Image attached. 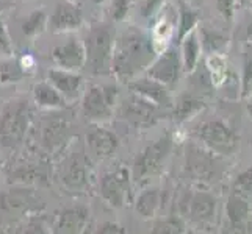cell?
I'll list each match as a JSON object with an SVG mask.
<instances>
[{"instance_id": "cell-1", "label": "cell", "mask_w": 252, "mask_h": 234, "mask_svg": "<svg viewBox=\"0 0 252 234\" xmlns=\"http://www.w3.org/2000/svg\"><path fill=\"white\" fill-rule=\"evenodd\" d=\"M155 56L157 50L152 44L151 34L140 27L130 25L115 38L111 74L127 84L133 78L143 75Z\"/></svg>"}, {"instance_id": "cell-2", "label": "cell", "mask_w": 252, "mask_h": 234, "mask_svg": "<svg viewBox=\"0 0 252 234\" xmlns=\"http://www.w3.org/2000/svg\"><path fill=\"white\" fill-rule=\"evenodd\" d=\"M116 31L107 22H94L83 39L86 63L85 69L93 75H113V46H115Z\"/></svg>"}, {"instance_id": "cell-3", "label": "cell", "mask_w": 252, "mask_h": 234, "mask_svg": "<svg viewBox=\"0 0 252 234\" xmlns=\"http://www.w3.org/2000/svg\"><path fill=\"white\" fill-rule=\"evenodd\" d=\"M33 120V111L27 99H13L0 111V144L8 149L21 145Z\"/></svg>"}, {"instance_id": "cell-4", "label": "cell", "mask_w": 252, "mask_h": 234, "mask_svg": "<svg viewBox=\"0 0 252 234\" xmlns=\"http://www.w3.org/2000/svg\"><path fill=\"white\" fill-rule=\"evenodd\" d=\"M172 149H174V137L171 133H166L164 136L158 137L155 142H152L151 145L144 147L135 156L133 166L130 169L133 186H144L152 177L160 173L164 162L171 156Z\"/></svg>"}, {"instance_id": "cell-5", "label": "cell", "mask_w": 252, "mask_h": 234, "mask_svg": "<svg viewBox=\"0 0 252 234\" xmlns=\"http://www.w3.org/2000/svg\"><path fill=\"white\" fill-rule=\"evenodd\" d=\"M116 84H91L82 94V114L86 122L103 125L111 120L118 103Z\"/></svg>"}, {"instance_id": "cell-6", "label": "cell", "mask_w": 252, "mask_h": 234, "mask_svg": "<svg viewBox=\"0 0 252 234\" xmlns=\"http://www.w3.org/2000/svg\"><path fill=\"white\" fill-rule=\"evenodd\" d=\"M193 136L216 155L230 156L240 147V136L220 119L205 120L193 130Z\"/></svg>"}, {"instance_id": "cell-7", "label": "cell", "mask_w": 252, "mask_h": 234, "mask_svg": "<svg viewBox=\"0 0 252 234\" xmlns=\"http://www.w3.org/2000/svg\"><path fill=\"white\" fill-rule=\"evenodd\" d=\"M102 200L111 208H124L133 203V181L130 169L119 166L103 173L99 181Z\"/></svg>"}, {"instance_id": "cell-8", "label": "cell", "mask_w": 252, "mask_h": 234, "mask_svg": "<svg viewBox=\"0 0 252 234\" xmlns=\"http://www.w3.org/2000/svg\"><path fill=\"white\" fill-rule=\"evenodd\" d=\"M179 214L197 227H210L216 217V198L205 190H188L179 200Z\"/></svg>"}, {"instance_id": "cell-9", "label": "cell", "mask_w": 252, "mask_h": 234, "mask_svg": "<svg viewBox=\"0 0 252 234\" xmlns=\"http://www.w3.org/2000/svg\"><path fill=\"white\" fill-rule=\"evenodd\" d=\"M163 111V108L154 105L152 102L130 92L128 97L121 103L118 114L130 125L136 128H147L155 125L160 119L164 117Z\"/></svg>"}, {"instance_id": "cell-10", "label": "cell", "mask_w": 252, "mask_h": 234, "mask_svg": "<svg viewBox=\"0 0 252 234\" xmlns=\"http://www.w3.org/2000/svg\"><path fill=\"white\" fill-rule=\"evenodd\" d=\"M182 72H184V67H182L179 49L168 46L166 49L158 52L144 74L154 78V80L163 83L164 86H168V88H172L179 81Z\"/></svg>"}, {"instance_id": "cell-11", "label": "cell", "mask_w": 252, "mask_h": 234, "mask_svg": "<svg viewBox=\"0 0 252 234\" xmlns=\"http://www.w3.org/2000/svg\"><path fill=\"white\" fill-rule=\"evenodd\" d=\"M42 208L39 198L30 189H11L0 194V214L5 217H21L39 212Z\"/></svg>"}, {"instance_id": "cell-12", "label": "cell", "mask_w": 252, "mask_h": 234, "mask_svg": "<svg viewBox=\"0 0 252 234\" xmlns=\"http://www.w3.org/2000/svg\"><path fill=\"white\" fill-rule=\"evenodd\" d=\"M127 88L130 92H133L140 97L152 102L154 105H157L163 109H171L174 105V100L171 97V92L168 86L163 83L154 80V78L144 75H140L133 78L132 81L127 83Z\"/></svg>"}, {"instance_id": "cell-13", "label": "cell", "mask_w": 252, "mask_h": 234, "mask_svg": "<svg viewBox=\"0 0 252 234\" xmlns=\"http://www.w3.org/2000/svg\"><path fill=\"white\" fill-rule=\"evenodd\" d=\"M50 58L55 67L66 69V71L72 72H80L82 69H85L86 63L83 41L77 38H69L63 44H58L52 49Z\"/></svg>"}, {"instance_id": "cell-14", "label": "cell", "mask_w": 252, "mask_h": 234, "mask_svg": "<svg viewBox=\"0 0 252 234\" xmlns=\"http://www.w3.org/2000/svg\"><path fill=\"white\" fill-rule=\"evenodd\" d=\"M85 25L83 13L79 6L72 2H62L57 3L54 13L50 14L47 22V30L57 34L74 33L80 30Z\"/></svg>"}, {"instance_id": "cell-15", "label": "cell", "mask_w": 252, "mask_h": 234, "mask_svg": "<svg viewBox=\"0 0 252 234\" xmlns=\"http://www.w3.org/2000/svg\"><path fill=\"white\" fill-rule=\"evenodd\" d=\"M90 166L83 155H72L62 170V181L71 192H85L90 187Z\"/></svg>"}, {"instance_id": "cell-16", "label": "cell", "mask_w": 252, "mask_h": 234, "mask_svg": "<svg viewBox=\"0 0 252 234\" xmlns=\"http://www.w3.org/2000/svg\"><path fill=\"white\" fill-rule=\"evenodd\" d=\"M47 81L63 95L67 103L75 102L83 94V77L79 72L52 67L47 72Z\"/></svg>"}, {"instance_id": "cell-17", "label": "cell", "mask_w": 252, "mask_h": 234, "mask_svg": "<svg viewBox=\"0 0 252 234\" xmlns=\"http://www.w3.org/2000/svg\"><path fill=\"white\" fill-rule=\"evenodd\" d=\"M90 225V209L86 206H72L57 215L54 223V233L58 234H80L85 233Z\"/></svg>"}, {"instance_id": "cell-18", "label": "cell", "mask_w": 252, "mask_h": 234, "mask_svg": "<svg viewBox=\"0 0 252 234\" xmlns=\"http://www.w3.org/2000/svg\"><path fill=\"white\" fill-rule=\"evenodd\" d=\"M86 145L95 158L107 159L116 153L119 139L110 130L103 128L102 125H94L86 134Z\"/></svg>"}, {"instance_id": "cell-19", "label": "cell", "mask_w": 252, "mask_h": 234, "mask_svg": "<svg viewBox=\"0 0 252 234\" xmlns=\"http://www.w3.org/2000/svg\"><path fill=\"white\" fill-rule=\"evenodd\" d=\"M176 17H177V11L169 8L166 3L160 11V14L154 19V25L149 34L157 53L168 47L174 34V28H176Z\"/></svg>"}, {"instance_id": "cell-20", "label": "cell", "mask_w": 252, "mask_h": 234, "mask_svg": "<svg viewBox=\"0 0 252 234\" xmlns=\"http://www.w3.org/2000/svg\"><path fill=\"white\" fill-rule=\"evenodd\" d=\"M225 215H227L229 227L233 231H251L252 205L246 198L232 192L225 203Z\"/></svg>"}, {"instance_id": "cell-21", "label": "cell", "mask_w": 252, "mask_h": 234, "mask_svg": "<svg viewBox=\"0 0 252 234\" xmlns=\"http://www.w3.org/2000/svg\"><path fill=\"white\" fill-rule=\"evenodd\" d=\"M135 212L140 215L141 219H154L157 217L163 206V194L158 187H146L140 194L133 198Z\"/></svg>"}, {"instance_id": "cell-22", "label": "cell", "mask_w": 252, "mask_h": 234, "mask_svg": "<svg viewBox=\"0 0 252 234\" xmlns=\"http://www.w3.org/2000/svg\"><path fill=\"white\" fill-rule=\"evenodd\" d=\"M32 94H33V102L36 103V106L41 109L57 111V109H63L67 105V102L64 100L63 95L47 80L34 83L32 88Z\"/></svg>"}, {"instance_id": "cell-23", "label": "cell", "mask_w": 252, "mask_h": 234, "mask_svg": "<svg viewBox=\"0 0 252 234\" xmlns=\"http://www.w3.org/2000/svg\"><path fill=\"white\" fill-rule=\"evenodd\" d=\"M179 46H180L179 52H180L184 72L193 74L197 69L199 61H201V56H202V47H201V41H199L197 28L188 33L187 36L179 42Z\"/></svg>"}, {"instance_id": "cell-24", "label": "cell", "mask_w": 252, "mask_h": 234, "mask_svg": "<svg viewBox=\"0 0 252 234\" xmlns=\"http://www.w3.org/2000/svg\"><path fill=\"white\" fill-rule=\"evenodd\" d=\"M197 34L201 41L202 53L210 55H222L224 50L229 47L230 38L224 31L218 28L208 27V25H197Z\"/></svg>"}, {"instance_id": "cell-25", "label": "cell", "mask_w": 252, "mask_h": 234, "mask_svg": "<svg viewBox=\"0 0 252 234\" xmlns=\"http://www.w3.org/2000/svg\"><path fill=\"white\" fill-rule=\"evenodd\" d=\"M176 11H177L176 39H177V44H179V42L184 39L188 33H191L193 30L197 28L199 19H201V13H199L191 3H188L187 0H179Z\"/></svg>"}, {"instance_id": "cell-26", "label": "cell", "mask_w": 252, "mask_h": 234, "mask_svg": "<svg viewBox=\"0 0 252 234\" xmlns=\"http://www.w3.org/2000/svg\"><path fill=\"white\" fill-rule=\"evenodd\" d=\"M205 108L204 100L194 97L191 94H185L179 97L171 108V116L177 124H184L187 120L196 117L199 112H202Z\"/></svg>"}, {"instance_id": "cell-27", "label": "cell", "mask_w": 252, "mask_h": 234, "mask_svg": "<svg viewBox=\"0 0 252 234\" xmlns=\"http://www.w3.org/2000/svg\"><path fill=\"white\" fill-rule=\"evenodd\" d=\"M27 77L19 58L14 55H0V84H13Z\"/></svg>"}, {"instance_id": "cell-28", "label": "cell", "mask_w": 252, "mask_h": 234, "mask_svg": "<svg viewBox=\"0 0 252 234\" xmlns=\"http://www.w3.org/2000/svg\"><path fill=\"white\" fill-rule=\"evenodd\" d=\"M47 22H49V16L44 10L32 11L27 17H25L21 25L24 36L32 38V39L38 38L39 34H42L47 30Z\"/></svg>"}, {"instance_id": "cell-29", "label": "cell", "mask_w": 252, "mask_h": 234, "mask_svg": "<svg viewBox=\"0 0 252 234\" xmlns=\"http://www.w3.org/2000/svg\"><path fill=\"white\" fill-rule=\"evenodd\" d=\"M187 231V220L182 217L180 214H171L166 217L158 219L154 223L152 233H160V234H180Z\"/></svg>"}, {"instance_id": "cell-30", "label": "cell", "mask_w": 252, "mask_h": 234, "mask_svg": "<svg viewBox=\"0 0 252 234\" xmlns=\"http://www.w3.org/2000/svg\"><path fill=\"white\" fill-rule=\"evenodd\" d=\"M233 192L252 203V167L241 172L233 181Z\"/></svg>"}, {"instance_id": "cell-31", "label": "cell", "mask_w": 252, "mask_h": 234, "mask_svg": "<svg viewBox=\"0 0 252 234\" xmlns=\"http://www.w3.org/2000/svg\"><path fill=\"white\" fill-rule=\"evenodd\" d=\"M133 0H110V16L115 22H124L132 10Z\"/></svg>"}, {"instance_id": "cell-32", "label": "cell", "mask_w": 252, "mask_h": 234, "mask_svg": "<svg viewBox=\"0 0 252 234\" xmlns=\"http://www.w3.org/2000/svg\"><path fill=\"white\" fill-rule=\"evenodd\" d=\"M166 3H168V0H143L140 5V13L144 19L154 21Z\"/></svg>"}, {"instance_id": "cell-33", "label": "cell", "mask_w": 252, "mask_h": 234, "mask_svg": "<svg viewBox=\"0 0 252 234\" xmlns=\"http://www.w3.org/2000/svg\"><path fill=\"white\" fill-rule=\"evenodd\" d=\"M241 97L249 99L252 97V58L245 56V64H243V78H241Z\"/></svg>"}, {"instance_id": "cell-34", "label": "cell", "mask_w": 252, "mask_h": 234, "mask_svg": "<svg viewBox=\"0 0 252 234\" xmlns=\"http://www.w3.org/2000/svg\"><path fill=\"white\" fill-rule=\"evenodd\" d=\"M0 55H14L13 41L2 17H0Z\"/></svg>"}, {"instance_id": "cell-35", "label": "cell", "mask_w": 252, "mask_h": 234, "mask_svg": "<svg viewBox=\"0 0 252 234\" xmlns=\"http://www.w3.org/2000/svg\"><path fill=\"white\" fill-rule=\"evenodd\" d=\"M216 10L220 11L224 21L232 22L235 13V0H216Z\"/></svg>"}, {"instance_id": "cell-36", "label": "cell", "mask_w": 252, "mask_h": 234, "mask_svg": "<svg viewBox=\"0 0 252 234\" xmlns=\"http://www.w3.org/2000/svg\"><path fill=\"white\" fill-rule=\"evenodd\" d=\"M95 233H99V234H124L127 231L123 225L118 222H103L97 227Z\"/></svg>"}, {"instance_id": "cell-37", "label": "cell", "mask_w": 252, "mask_h": 234, "mask_svg": "<svg viewBox=\"0 0 252 234\" xmlns=\"http://www.w3.org/2000/svg\"><path fill=\"white\" fill-rule=\"evenodd\" d=\"M19 61H21V66H22V69L25 71V74L27 75H32L33 74V71L36 69V59H34L32 55H24V56H21L19 58Z\"/></svg>"}, {"instance_id": "cell-38", "label": "cell", "mask_w": 252, "mask_h": 234, "mask_svg": "<svg viewBox=\"0 0 252 234\" xmlns=\"http://www.w3.org/2000/svg\"><path fill=\"white\" fill-rule=\"evenodd\" d=\"M246 111H248V114H249V119L252 120V103H246Z\"/></svg>"}, {"instance_id": "cell-39", "label": "cell", "mask_w": 252, "mask_h": 234, "mask_svg": "<svg viewBox=\"0 0 252 234\" xmlns=\"http://www.w3.org/2000/svg\"><path fill=\"white\" fill-rule=\"evenodd\" d=\"M248 41H252V22L249 24V27H248Z\"/></svg>"}, {"instance_id": "cell-40", "label": "cell", "mask_w": 252, "mask_h": 234, "mask_svg": "<svg viewBox=\"0 0 252 234\" xmlns=\"http://www.w3.org/2000/svg\"><path fill=\"white\" fill-rule=\"evenodd\" d=\"M8 6H10V5H8V3H5V2H2V0H0V13L5 11Z\"/></svg>"}, {"instance_id": "cell-41", "label": "cell", "mask_w": 252, "mask_h": 234, "mask_svg": "<svg viewBox=\"0 0 252 234\" xmlns=\"http://www.w3.org/2000/svg\"><path fill=\"white\" fill-rule=\"evenodd\" d=\"M248 49H249L248 56H251V58H252V41H248Z\"/></svg>"}, {"instance_id": "cell-42", "label": "cell", "mask_w": 252, "mask_h": 234, "mask_svg": "<svg viewBox=\"0 0 252 234\" xmlns=\"http://www.w3.org/2000/svg\"><path fill=\"white\" fill-rule=\"evenodd\" d=\"M91 2H94L95 5H102V3H105L107 0H91Z\"/></svg>"}, {"instance_id": "cell-43", "label": "cell", "mask_w": 252, "mask_h": 234, "mask_svg": "<svg viewBox=\"0 0 252 234\" xmlns=\"http://www.w3.org/2000/svg\"><path fill=\"white\" fill-rule=\"evenodd\" d=\"M67 2H72V3H77L79 0H67Z\"/></svg>"}, {"instance_id": "cell-44", "label": "cell", "mask_w": 252, "mask_h": 234, "mask_svg": "<svg viewBox=\"0 0 252 234\" xmlns=\"http://www.w3.org/2000/svg\"><path fill=\"white\" fill-rule=\"evenodd\" d=\"M251 8H252V2H251Z\"/></svg>"}]
</instances>
